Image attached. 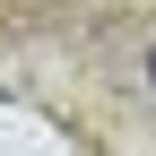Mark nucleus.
<instances>
[{
	"instance_id": "1",
	"label": "nucleus",
	"mask_w": 156,
	"mask_h": 156,
	"mask_svg": "<svg viewBox=\"0 0 156 156\" xmlns=\"http://www.w3.org/2000/svg\"><path fill=\"white\" fill-rule=\"evenodd\" d=\"M147 78H156V52H147Z\"/></svg>"
}]
</instances>
